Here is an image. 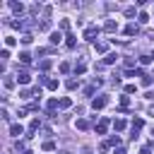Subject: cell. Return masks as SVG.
<instances>
[{
    "instance_id": "6da1fadb",
    "label": "cell",
    "mask_w": 154,
    "mask_h": 154,
    "mask_svg": "<svg viewBox=\"0 0 154 154\" xmlns=\"http://www.w3.org/2000/svg\"><path fill=\"white\" fill-rule=\"evenodd\" d=\"M99 34H101V29H99V26H94V24L84 29V38H87V41H94V43H96V36H99Z\"/></svg>"
},
{
    "instance_id": "7a4b0ae2",
    "label": "cell",
    "mask_w": 154,
    "mask_h": 154,
    "mask_svg": "<svg viewBox=\"0 0 154 154\" xmlns=\"http://www.w3.org/2000/svg\"><path fill=\"white\" fill-rule=\"evenodd\" d=\"M106 103H108V96H94V99H91V108H94V111H101Z\"/></svg>"
},
{
    "instance_id": "3957f363",
    "label": "cell",
    "mask_w": 154,
    "mask_h": 154,
    "mask_svg": "<svg viewBox=\"0 0 154 154\" xmlns=\"http://www.w3.org/2000/svg\"><path fill=\"white\" fill-rule=\"evenodd\" d=\"M106 130H108V118H101V120L96 123V132H99V135H106Z\"/></svg>"
},
{
    "instance_id": "277c9868",
    "label": "cell",
    "mask_w": 154,
    "mask_h": 154,
    "mask_svg": "<svg viewBox=\"0 0 154 154\" xmlns=\"http://www.w3.org/2000/svg\"><path fill=\"white\" fill-rule=\"evenodd\" d=\"M10 135H12V137H19V135H24V128H22L19 123H12V125H10Z\"/></svg>"
},
{
    "instance_id": "5b68a950",
    "label": "cell",
    "mask_w": 154,
    "mask_h": 154,
    "mask_svg": "<svg viewBox=\"0 0 154 154\" xmlns=\"http://www.w3.org/2000/svg\"><path fill=\"white\" fill-rule=\"evenodd\" d=\"M103 29H106L108 34H113V31H118V22H113V19H108V22L103 24Z\"/></svg>"
},
{
    "instance_id": "8992f818",
    "label": "cell",
    "mask_w": 154,
    "mask_h": 154,
    "mask_svg": "<svg viewBox=\"0 0 154 154\" xmlns=\"http://www.w3.org/2000/svg\"><path fill=\"white\" fill-rule=\"evenodd\" d=\"M137 31H140V26H137V24H135V22H130V24H128V26H125V34H128V36H135V34H137Z\"/></svg>"
},
{
    "instance_id": "52a82bcc",
    "label": "cell",
    "mask_w": 154,
    "mask_h": 154,
    "mask_svg": "<svg viewBox=\"0 0 154 154\" xmlns=\"http://www.w3.org/2000/svg\"><path fill=\"white\" fill-rule=\"evenodd\" d=\"M75 128H77V130H89V120L77 118V120H75Z\"/></svg>"
},
{
    "instance_id": "ba28073f",
    "label": "cell",
    "mask_w": 154,
    "mask_h": 154,
    "mask_svg": "<svg viewBox=\"0 0 154 154\" xmlns=\"http://www.w3.org/2000/svg\"><path fill=\"white\" fill-rule=\"evenodd\" d=\"M94 48H96V53H106V51H108V43H106V41H96Z\"/></svg>"
},
{
    "instance_id": "9c48e42d",
    "label": "cell",
    "mask_w": 154,
    "mask_h": 154,
    "mask_svg": "<svg viewBox=\"0 0 154 154\" xmlns=\"http://www.w3.org/2000/svg\"><path fill=\"white\" fill-rule=\"evenodd\" d=\"M118 60V53H106V58H103V65H113Z\"/></svg>"
},
{
    "instance_id": "30bf717a",
    "label": "cell",
    "mask_w": 154,
    "mask_h": 154,
    "mask_svg": "<svg viewBox=\"0 0 154 154\" xmlns=\"http://www.w3.org/2000/svg\"><path fill=\"white\" fill-rule=\"evenodd\" d=\"M29 79H31V77H29L24 70H22V72H17V82H19V84H29Z\"/></svg>"
},
{
    "instance_id": "8fae6325",
    "label": "cell",
    "mask_w": 154,
    "mask_h": 154,
    "mask_svg": "<svg viewBox=\"0 0 154 154\" xmlns=\"http://www.w3.org/2000/svg\"><path fill=\"white\" fill-rule=\"evenodd\" d=\"M128 106H130V96L123 94V96H120V111H128Z\"/></svg>"
},
{
    "instance_id": "7c38bea8",
    "label": "cell",
    "mask_w": 154,
    "mask_h": 154,
    "mask_svg": "<svg viewBox=\"0 0 154 154\" xmlns=\"http://www.w3.org/2000/svg\"><path fill=\"white\" fill-rule=\"evenodd\" d=\"M125 125H128V123H125L123 118H116V120H113V128H116L118 132H120V130H125Z\"/></svg>"
},
{
    "instance_id": "4fadbf2b",
    "label": "cell",
    "mask_w": 154,
    "mask_h": 154,
    "mask_svg": "<svg viewBox=\"0 0 154 154\" xmlns=\"http://www.w3.org/2000/svg\"><path fill=\"white\" fill-rule=\"evenodd\" d=\"M60 41H63V34H60V31H53V34H51V43L55 46V43H60Z\"/></svg>"
},
{
    "instance_id": "5bb4252c",
    "label": "cell",
    "mask_w": 154,
    "mask_h": 154,
    "mask_svg": "<svg viewBox=\"0 0 154 154\" xmlns=\"http://www.w3.org/2000/svg\"><path fill=\"white\" fill-rule=\"evenodd\" d=\"M19 41H22L24 46H29V43L34 41V34H29V31H26V34H22V38H19Z\"/></svg>"
},
{
    "instance_id": "9a60e30c",
    "label": "cell",
    "mask_w": 154,
    "mask_h": 154,
    "mask_svg": "<svg viewBox=\"0 0 154 154\" xmlns=\"http://www.w3.org/2000/svg\"><path fill=\"white\" fill-rule=\"evenodd\" d=\"M46 106H48V113H53V108H58V106H60V101H58V99H48V103H46Z\"/></svg>"
},
{
    "instance_id": "2e32d148",
    "label": "cell",
    "mask_w": 154,
    "mask_h": 154,
    "mask_svg": "<svg viewBox=\"0 0 154 154\" xmlns=\"http://www.w3.org/2000/svg\"><path fill=\"white\" fill-rule=\"evenodd\" d=\"M14 149L24 154V152H26V142H24V140H17V142H14Z\"/></svg>"
},
{
    "instance_id": "e0dca14e",
    "label": "cell",
    "mask_w": 154,
    "mask_h": 154,
    "mask_svg": "<svg viewBox=\"0 0 154 154\" xmlns=\"http://www.w3.org/2000/svg\"><path fill=\"white\" fill-rule=\"evenodd\" d=\"M10 7H12V12H19V14L24 12V5L22 2H10Z\"/></svg>"
},
{
    "instance_id": "ac0fdd59",
    "label": "cell",
    "mask_w": 154,
    "mask_h": 154,
    "mask_svg": "<svg viewBox=\"0 0 154 154\" xmlns=\"http://www.w3.org/2000/svg\"><path fill=\"white\" fill-rule=\"evenodd\" d=\"M65 38H67V41H65V43H67V48H75V43H77V38H75V34H67Z\"/></svg>"
},
{
    "instance_id": "d6986e66",
    "label": "cell",
    "mask_w": 154,
    "mask_h": 154,
    "mask_svg": "<svg viewBox=\"0 0 154 154\" xmlns=\"http://www.w3.org/2000/svg\"><path fill=\"white\" fill-rule=\"evenodd\" d=\"M137 22H140V24H147V22H149V14H147V12H140V14H137Z\"/></svg>"
},
{
    "instance_id": "ffe728a7",
    "label": "cell",
    "mask_w": 154,
    "mask_h": 154,
    "mask_svg": "<svg viewBox=\"0 0 154 154\" xmlns=\"http://www.w3.org/2000/svg\"><path fill=\"white\" fill-rule=\"evenodd\" d=\"M84 70H87L84 63H77V65H75V75H84Z\"/></svg>"
},
{
    "instance_id": "44dd1931",
    "label": "cell",
    "mask_w": 154,
    "mask_h": 154,
    "mask_svg": "<svg viewBox=\"0 0 154 154\" xmlns=\"http://www.w3.org/2000/svg\"><path fill=\"white\" fill-rule=\"evenodd\" d=\"M19 60H22V63H24V65H26V63H29V60H31V55H29V53H26V51H22V53H19Z\"/></svg>"
},
{
    "instance_id": "7402d4cb",
    "label": "cell",
    "mask_w": 154,
    "mask_h": 154,
    "mask_svg": "<svg viewBox=\"0 0 154 154\" xmlns=\"http://www.w3.org/2000/svg\"><path fill=\"white\" fill-rule=\"evenodd\" d=\"M65 87H67V89H77V87H79V82H77V79H67V82H65Z\"/></svg>"
},
{
    "instance_id": "603a6c76",
    "label": "cell",
    "mask_w": 154,
    "mask_h": 154,
    "mask_svg": "<svg viewBox=\"0 0 154 154\" xmlns=\"http://www.w3.org/2000/svg\"><path fill=\"white\" fill-rule=\"evenodd\" d=\"M43 149H46V152H53V149H55V142L46 140V142H43Z\"/></svg>"
},
{
    "instance_id": "cb8c5ba5",
    "label": "cell",
    "mask_w": 154,
    "mask_h": 154,
    "mask_svg": "<svg viewBox=\"0 0 154 154\" xmlns=\"http://www.w3.org/2000/svg\"><path fill=\"white\" fill-rule=\"evenodd\" d=\"M38 29H41V31H48V29H51V22H48V19H43V22L38 24Z\"/></svg>"
},
{
    "instance_id": "d4e9b609",
    "label": "cell",
    "mask_w": 154,
    "mask_h": 154,
    "mask_svg": "<svg viewBox=\"0 0 154 154\" xmlns=\"http://www.w3.org/2000/svg\"><path fill=\"white\" fill-rule=\"evenodd\" d=\"M152 60H154V58H152V55H140V63H142V65H149V63H152Z\"/></svg>"
},
{
    "instance_id": "484cf974",
    "label": "cell",
    "mask_w": 154,
    "mask_h": 154,
    "mask_svg": "<svg viewBox=\"0 0 154 154\" xmlns=\"http://www.w3.org/2000/svg\"><path fill=\"white\" fill-rule=\"evenodd\" d=\"M70 106H72V101H70L67 96H65V99H60V108H70Z\"/></svg>"
},
{
    "instance_id": "4316f807",
    "label": "cell",
    "mask_w": 154,
    "mask_h": 154,
    "mask_svg": "<svg viewBox=\"0 0 154 154\" xmlns=\"http://www.w3.org/2000/svg\"><path fill=\"white\" fill-rule=\"evenodd\" d=\"M142 84H144V87H152V75H144V77H142Z\"/></svg>"
},
{
    "instance_id": "83f0119b",
    "label": "cell",
    "mask_w": 154,
    "mask_h": 154,
    "mask_svg": "<svg viewBox=\"0 0 154 154\" xmlns=\"http://www.w3.org/2000/svg\"><path fill=\"white\" fill-rule=\"evenodd\" d=\"M135 91H137L135 84H125V94H135Z\"/></svg>"
},
{
    "instance_id": "f1b7e54d",
    "label": "cell",
    "mask_w": 154,
    "mask_h": 154,
    "mask_svg": "<svg viewBox=\"0 0 154 154\" xmlns=\"http://www.w3.org/2000/svg\"><path fill=\"white\" fill-rule=\"evenodd\" d=\"M152 147H154V144H144V147L140 149V154H152Z\"/></svg>"
},
{
    "instance_id": "f546056e",
    "label": "cell",
    "mask_w": 154,
    "mask_h": 154,
    "mask_svg": "<svg viewBox=\"0 0 154 154\" xmlns=\"http://www.w3.org/2000/svg\"><path fill=\"white\" fill-rule=\"evenodd\" d=\"M38 67H41V70H48V67H51V60H41Z\"/></svg>"
},
{
    "instance_id": "4dcf8cb0",
    "label": "cell",
    "mask_w": 154,
    "mask_h": 154,
    "mask_svg": "<svg viewBox=\"0 0 154 154\" xmlns=\"http://www.w3.org/2000/svg\"><path fill=\"white\" fill-rule=\"evenodd\" d=\"M46 87H48V89H51V91H53V89H58V79H51V82H48V84H46Z\"/></svg>"
},
{
    "instance_id": "1f68e13d",
    "label": "cell",
    "mask_w": 154,
    "mask_h": 154,
    "mask_svg": "<svg viewBox=\"0 0 154 154\" xmlns=\"http://www.w3.org/2000/svg\"><path fill=\"white\" fill-rule=\"evenodd\" d=\"M108 144H120V137H118V135H113V137H108Z\"/></svg>"
},
{
    "instance_id": "d6a6232c",
    "label": "cell",
    "mask_w": 154,
    "mask_h": 154,
    "mask_svg": "<svg viewBox=\"0 0 154 154\" xmlns=\"http://www.w3.org/2000/svg\"><path fill=\"white\" fill-rule=\"evenodd\" d=\"M125 17H135V7H125Z\"/></svg>"
},
{
    "instance_id": "836d02e7",
    "label": "cell",
    "mask_w": 154,
    "mask_h": 154,
    "mask_svg": "<svg viewBox=\"0 0 154 154\" xmlns=\"http://www.w3.org/2000/svg\"><path fill=\"white\" fill-rule=\"evenodd\" d=\"M60 29H65V31H67V29H70V22H67V19H60Z\"/></svg>"
},
{
    "instance_id": "e575fe53",
    "label": "cell",
    "mask_w": 154,
    "mask_h": 154,
    "mask_svg": "<svg viewBox=\"0 0 154 154\" xmlns=\"http://www.w3.org/2000/svg\"><path fill=\"white\" fill-rule=\"evenodd\" d=\"M5 43H7V46H14V43H17V38H14V36H7V38H5Z\"/></svg>"
},
{
    "instance_id": "d590c367",
    "label": "cell",
    "mask_w": 154,
    "mask_h": 154,
    "mask_svg": "<svg viewBox=\"0 0 154 154\" xmlns=\"http://www.w3.org/2000/svg\"><path fill=\"white\" fill-rule=\"evenodd\" d=\"M0 60H10V51H7V48L0 53Z\"/></svg>"
},
{
    "instance_id": "8d00e7d4",
    "label": "cell",
    "mask_w": 154,
    "mask_h": 154,
    "mask_svg": "<svg viewBox=\"0 0 154 154\" xmlns=\"http://www.w3.org/2000/svg\"><path fill=\"white\" fill-rule=\"evenodd\" d=\"M60 72H70V63H60Z\"/></svg>"
},
{
    "instance_id": "74e56055",
    "label": "cell",
    "mask_w": 154,
    "mask_h": 154,
    "mask_svg": "<svg viewBox=\"0 0 154 154\" xmlns=\"http://www.w3.org/2000/svg\"><path fill=\"white\" fill-rule=\"evenodd\" d=\"M5 87H7V89L14 87V79H12V77H5Z\"/></svg>"
},
{
    "instance_id": "f35d334b",
    "label": "cell",
    "mask_w": 154,
    "mask_h": 154,
    "mask_svg": "<svg viewBox=\"0 0 154 154\" xmlns=\"http://www.w3.org/2000/svg\"><path fill=\"white\" fill-rule=\"evenodd\" d=\"M29 94H31L29 89H22V91H19V96H22V99H29Z\"/></svg>"
},
{
    "instance_id": "ab89813d",
    "label": "cell",
    "mask_w": 154,
    "mask_h": 154,
    "mask_svg": "<svg viewBox=\"0 0 154 154\" xmlns=\"http://www.w3.org/2000/svg\"><path fill=\"white\" fill-rule=\"evenodd\" d=\"M116 154H128V152H125L123 147H118V149H116Z\"/></svg>"
},
{
    "instance_id": "60d3db41",
    "label": "cell",
    "mask_w": 154,
    "mask_h": 154,
    "mask_svg": "<svg viewBox=\"0 0 154 154\" xmlns=\"http://www.w3.org/2000/svg\"><path fill=\"white\" fill-rule=\"evenodd\" d=\"M149 116H154V106H152V108H149Z\"/></svg>"
},
{
    "instance_id": "b9f144b4",
    "label": "cell",
    "mask_w": 154,
    "mask_h": 154,
    "mask_svg": "<svg viewBox=\"0 0 154 154\" xmlns=\"http://www.w3.org/2000/svg\"><path fill=\"white\" fill-rule=\"evenodd\" d=\"M24 154H34V152H31V149H26V152H24Z\"/></svg>"
},
{
    "instance_id": "7bdbcfd3",
    "label": "cell",
    "mask_w": 154,
    "mask_h": 154,
    "mask_svg": "<svg viewBox=\"0 0 154 154\" xmlns=\"http://www.w3.org/2000/svg\"><path fill=\"white\" fill-rule=\"evenodd\" d=\"M152 135H154V125H152Z\"/></svg>"
},
{
    "instance_id": "ee69618b",
    "label": "cell",
    "mask_w": 154,
    "mask_h": 154,
    "mask_svg": "<svg viewBox=\"0 0 154 154\" xmlns=\"http://www.w3.org/2000/svg\"><path fill=\"white\" fill-rule=\"evenodd\" d=\"M152 58H154V53H152Z\"/></svg>"
}]
</instances>
